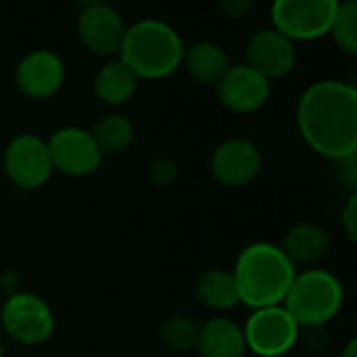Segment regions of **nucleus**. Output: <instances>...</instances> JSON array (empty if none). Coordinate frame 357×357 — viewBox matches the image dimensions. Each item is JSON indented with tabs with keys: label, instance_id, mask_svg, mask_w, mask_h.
I'll use <instances>...</instances> for the list:
<instances>
[{
	"label": "nucleus",
	"instance_id": "f257e3e1",
	"mask_svg": "<svg viewBox=\"0 0 357 357\" xmlns=\"http://www.w3.org/2000/svg\"><path fill=\"white\" fill-rule=\"evenodd\" d=\"M297 126L305 144L335 161L357 151V90L341 79L316 82L297 105Z\"/></svg>",
	"mask_w": 357,
	"mask_h": 357
},
{
	"label": "nucleus",
	"instance_id": "f03ea898",
	"mask_svg": "<svg viewBox=\"0 0 357 357\" xmlns=\"http://www.w3.org/2000/svg\"><path fill=\"white\" fill-rule=\"evenodd\" d=\"M238 301L251 310L282 305L297 268L278 245L253 243L245 247L232 270Z\"/></svg>",
	"mask_w": 357,
	"mask_h": 357
},
{
	"label": "nucleus",
	"instance_id": "7ed1b4c3",
	"mask_svg": "<svg viewBox=\"0 0 357 357\" xmlns=\"http://www.w3.org/2000/svg\"><path fill=\"white\" fill-rule=\"evenodd\" d=\"M184 44L180 33L165 21L142 19L126 29L119 61L138 79H161L182 65Z\"/></svg>",
	"mask_w": 357,
	"mask_h": 357
},
{
	"label": "nucleus",
	"instance_id": "20e7f679",
	"mask_svg": "<svg viewBox=\"0 0 357 357\" xmlns=\"http://www.w3.org/2000/svg\"><path fill=\"white\" fill-rule=\"evenodd\" d=\"M343 284L326 270L297 272L282 307L291 314L297 326L318 328L331 322L343 307Z\"/></svg>",
	"mask_w": 357,
	"mask_h": 357
},
{
	"label": "nucleus",
	"instance_id": "39448f33",
	"mask_svg": "<svg viewBox=\"0 0 357 357\" xmlns=\"http://www.w3.org/2000/svg\"><path fill=\"white\" fill-rule=\"evenodd\" d=\"M0 322L13 341L27 347L46 343L54 333L50 305L33 293L10 295L0 310Z\"/></svg>",
	"mask_w": 357,
	"mask_h": 357
},
{
	"label": "nucleus",
	"instance_id": "423d86ee",
	"mask_svg": "<svg viewBox=\"0 0 357 357\" xmlns=\"http://www.w3.org/2000/svg\"><path fill=\"white\" fill-rule=\"evenodd\" d=\"M337 0H278L272 4V25L291 42L318 40L328 33Z\"/></svg>",
	"mask_w": 357,
	"mask_h": 357
},
{
	"label": "nucleus",
	"instance_id": "0eeeda50",
	"mask_svg": "<svg viewBox=\"0 0 357 357\" xmlns=\"http://www.w3.org/2000/svg\"><path fill=\"white\" fill-rule=\"evenodd\" d=\"M247 351L259 357L287 356L297 339L299 326L282 305L253 310L245 328H243Z\"/></svg>",
	"mask_w": 357,
	"mask_h": 357
},
{
	"label": "nucleus",
	"instance_id": "6e6552de",
	"mask_svg": "<svg viewBox=\"0 0 357 357\" xmlns=\"http://www.w3.org/2000/svg\"><path fill=\"white\" fill-rule=\"evenodd\" d=\"M2 167L6 178L21 190L44 186L52 174L46 140L36 134H19L10 138L2 153Z\"/></svg>",
	"mask_w": 357,
	"mask_h": 357
},
{
	"label": "nucleus",
	"instance_id": "1a4fd4ad",
	"mask_svg": "<svg viewBox=\"0 0 357 357\" xmlns=\"http://www.w3.org/2000/svg\"><path fill=\"white\" fill-rule=\"evenodd\" d=\"M52 172H61L71 178H84L94 174L102 163V153L98 151L92 134L84 128L67 126L46 140Z\"/></svg>",
	"mask_w": 357,
	"mask_h": 357
},
{
	"label": "nucleus",
	"instance_id": "9d476101",
	"mask_svg": "<svg viewBox=\"0 0 357 357\" xmlns=\"http://www.w3.org/2000/svg\"><path fill=\"white\" fill-rule=\"evenodd\" d=\"M126 29L123 17L105 2L86 4L75 19V31L84 48L100 56L119 54Z\"/></svg>",
	"mask_w": 357,
	"mask_h": 357
},
{
	"label": "nucleus",
	"instance_id": "9b49d317",
	"mask_svg": "<svg viewBox=\"0 0 357 357\" xmlns=\"http://www.w3.org/2000/svg\"><path fill=\"white\" fill-rule=\"evenodd\" d=\"M272 92L270 79L251 69L247 63L230 65L222 79L215 84L218 100L232 113H255L259 111Z\"/></svg>",
	"mask_w": 357,
	"mask_h": 357
},
{
	"label": "nucleus",
	"instance_id": "f8f14e48",
	"mask_svg": "<svg viewBox=\"0 0 357 357\" xmlns=\"http://www.w3.org/2000/svg\"><path fill=\"white\" fill-rule=\"evenodd\" d=\"M215 182L228 188L247 186L261 169V153L247 138H228L215 146L209 159Z\"/></svg>",
	"mask_w": 357,
	"mask_h": 357
},
{
	"label": "nucleus",
	"instance_id": "ddd939ff",
	"mask_svg": "<svg viewBox=\"0 0 357 357\" xmlns=\"http://www.w3.org/2000/svg\"><path fill=\"white\" fill-rule=\"evenodd\" d=\"M65 82V63L52 50H31L15 69V86L27 98H48Z\"/></svg>",
	"mask_w": 357,
	"mask_h": 357
},
{
	"label": "nucleus",
	"instance_id": "4468645a",
	"mask_svg": "<svg viewBox=\"0 0 357 357\" xmlns=\"http://www.w3.org/2000/svg\"><path fill=\"white\" fill-rule=\"evenodd\" d=\"M295 42L284 38L274 27L255 31L247 42V65L266 79H278L295 69Z\"/></svg>",
	"mask_w": 357,
	"mask_h": 357
},
{
	"label": "nucleus",
	"instance_id": "2eb2a0df",
	"mask_svg": "<svg viewBox=\"0 0 357 357\" xmlns=\"http://www.w3.org/2000/svg\"><path fill=\"white\" fill-rule=\"evenodd\" d=\"M280 249L291 259V264L295 268L297 266H314L320 259H324V255L328 253L331 234L318 224L301 222L287 230Z\"/></svg>",
	"mask_w": 357,
	"mask_h": 357
},
{
	"label": "nucleus",
	"instance_id": "dca6fc26",
	"mask_svg": "<svg viewBox=\"0 0 357 357\" xmlns=\"http://www.w3.org/2000/svg\"><path fill=\"white\" fill-rule=\"evenodd\" d=\"M195 349L201 357H245L247 354L243 328L228 318H211L201 324Z\"/></svg>",
	"mask_w": 357,
	"mask_h": 357
},
{
	"label": "nucleus",
	"instance_id": "f3484780",
	"mask_svg": "<svg viewBox=\"0 0 357 357\" xmlns=\"http://www.w3.org/2000/svg\"><path fill=\"white\" fill-rule=\"evenodd\" d=\"M182 65L195 82L215 86L222 79V75L228 71L230 61L220 44L209 40H199L188 48L184 46Z\"/></svg>",
	"mask_w": 357,
	"mask_h": 357
},
{
	"label": "nucleus",
	"instance_id": "a211bd4d",
	"mask_svg": "<svg viewBox=\"0 0 357 357\" xmlns=\"http://www.w3.org/2000/svg\"><path fill=\"white\" fill-rule=\"evenodd\" d=\"M138 82L140 79L119 59L109 61L94 75V94L102 105L119 107L136 94Z\"/></svg>",
	"mask_w": 357,
	"mask_h": 357
},
{
	"label": "nucleus",
	"instance_id": "6ab92c4d",
	"mask_svg": "<svg viewBox=\"0 0 357 357\" xmlns=\"http://www.w3.org/2000/svg\"><path fill=\"white\" fill-rule=\"evenodd\" d=\"M197 299L203 307L213 312L232 310L238 301V291L232 272L224 270H207L197 280Z\"/></svg>",
	"mask_w": 357,
	"mask_h": 357
},
{
	"label": "nucleus",
	"instance_id": "aec40b11",
	"mask_svg": "<svg viewBox=\"0 0 357 357\" xmlns=\"http://www.w3.org/2000/svg\"><path fill=\"white\" fill-rule=\"evenodd\" d=\"M90 134H92L98 151L102 153V157L105 155H119L132 144L134 126L126 115L109 113L94 123Z\"/></svg>",
	"mask_w": 357,
	"mask_h": 357
},
{
	"label": "nucleus",
	"instance_id": "412c9836",
	"mask_svg": "<svg viewBox=\"0 0 357 357\" xmlns=\"http://www.w3.org/2000/svg\"><path fill=\"white\" fill-rule=\"evenodd\" d=\"M199 337V324L186 316H172L159 328V341L174 354H186L195 349Z\"/></svg>",
	"mask_w": 357,
	"mask_h": 357
},
{
	"label": "nucleus",
	"instance_id": "4be33fe9",
	"mask_svg": "<svg viewBox=\"0 0 357 357\" xmlns=\"http://www.w3.org/2000/svg\"><path fill=\"white\" fill-rule=\"evenodd\" d=\"M328 33L333 36L335 44L347 52L356 54L357 52V4L354 0L349 2H339V8L335 13V19L331 23Z\"/></svg>",
	"mask_w": 357,
	"mask_h": 357
},
{
	"label": "nucleus",
	"instance_id": "5701e85b",
	"mask_svg": "<svg viewBox=\"0 0 357 357\" xmlns=\"http://www.w3.org/2000/svg\"><path fill=\"white\" fill-rule=\"evenodd\" d=\"M178 176V163L172 157H157L149 165V178L157 186H167Z\"/></svg>",
	"mask_w": 357,
	"mask_h": 357
},
{
	"label": "nucleus",
	"instance_id": "b1692460",
	"mask_svg": "<svg viewBox=\"0 0 357 357\" xmlns=\"http://www.w3.org/2000/svg\"><path fill=\"white\" fill-rule=\"evenodd\" d=\"M341 222H343V230H345L347 238H349L351 243H356L357 241V195L356 192L349 197V201H347V205H345V209H343V213H341Z\"/></svg>",
	"mask_w": 357,
	"mask_h": 357
},
{
	"label": "nucleus",
	"instance_id": "393cba45",
	"mask_svg": "<svg viewBox=\"0 0 357 357\" xmlns=\"http://www.w3.org/2000/svg\"><path fill=\"white\" fill-rule=\"evenodd\" d=\"M222 13L232 17V19H238V17H245L247 10L251 8V2L249 0H228V2H222L220 4Z\"/></svg>",
	"mask_w": 357,
	"mask_h": 357
},
{
	"label": "nucleus",
	"instance_id": "a878e982",
	"mask_svg": "<svg viewBox=\"0 0 357 357\" xmlns=\"http://www.w3.org/2000/svg\"><path fill=\"white\" fill-rule=\"evenodd\" d=\"M341 357H357V341L356 339H351V341L345 345V349L341 351Z\"/></svg>",
	"mask_w": 357,
	"mask_h": 357
},
{
	"label": "nucleus",
	"instance_id": "bb28decb",
	"mask_svg": "<svg viewBox=\"0 0 357 357\" xmlns=\"http://www.w3.org/2000/svg\"><path fill=\"white\" fill-rule=\"evenodd\" d=\"M0 357H4V354H2V343H0Z\"/></svg>",
	"mask_w": 357,
	"mask_h": 357
}]
</instances>
